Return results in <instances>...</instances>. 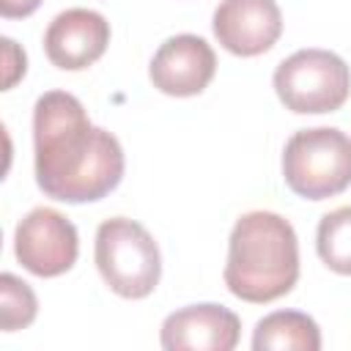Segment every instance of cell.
Returning <instances> with one entry per match:
<instances>
[{"label": "cell", "mask_w": 351, "mask_h": 351, "mask_svg": "<svg viewBox=\"0 0 351 351\" xmlns=\"http://www.w3.org/2000/svg\"><path fill=\"white\" fill-rule=\"evenodd\" d=\"M36 184L60 203H93L123 178V148L88 121L82 101L66 90H47L33 107Z\"/></svg>", "instance_id": "6da1fadb"}, {"label": "cell", "mask_w": 351, "mask_h": 351, "mask_svg": "<svg viewBox=\"0 0 351 351\" xmlns=\"http://www.w3.org/2000/svg\"><path fill=\"white\" fill-rule=\"evenodd\" d=\"M299 280V241L288 219L274 211H250L228 239L225 285L233 296L266 304L285 296Z\"/></svg>", "instance_id": "7a4b0ae2"}, {"label": "cell", "mask_w": 351, "mask_h": 351, "mask_svg": "<svg viewBox=\"0 0 351 351\" xmlns=\"http://www.w3.org/2000/svg\"><path fill=\"white\" fill-rule=\"evenodd\" d=\"M282 178L304 200L340 195L351 186V137L332 126L296 132L282 151Z\"/></svg>", "instance_id": "3957f363"}, {"label": "cell", "mask_w": 351, "mask_h": 351, "mask_svg": "<svg viewBox=\"0 0 351 351\" xmlns=\"http://www.w3.org/2000/svg\"><path fill=\"white\" fill-rule=\"evenodd\" d=\"M96 269L112 293L145 299L162 277V255L154 236L134 219L112 217L96 230Z\"/></svg>", "instance_id": "277c9868"}, {"label": "cell", "mask_w": 351, "mask_h": 351, "mask_svg": "<svg viewBox=\"0 0 351 351\" xmlns=\"http://www.w3.org/2000/svg\"><path fill=\"white\" fill-rule=\"evenodd\" d=\"M274 90L291 112H335L351 93V69L329 49H299L274 69Z\"/></svg>", "instance_id": "5b68a950"}, {"label": "cell", "mask_w": 351, "mask_h": 351, "mask_svg": "<svg viewBox=\"0 0 351 351\" xmlns=\"http://www.w3.org/2000/svg\"><path fill=\"white\" fill-rule=\"evenodd\" d=\"M16 261L36 277H58L77 263L80 239L71 219L55 208H33L14 233Z\"/></svg>", "instance_id": "8992f818"}, {"label": "cell", "mask_w": 351, "mask_h": 351, "mask_svg": "<svg viewBox=\"0 0 351 351\" xmlns=\"http://www.w3.org/2000/svg\"><path fill=\"white\" fill-rule=\"evenodd\" d=\"M211 27L228 52L255 58L277 44L282 33V14L274 0H222L214 11Z\"/></svg>", "instance_id": "52a82bcc"}, {"label": "cell", "mask_w": 351, "mask_h": 351, "mask_svg": "<svg viewBox=\"0 0 351 351\" xmlns=\"http://www.w3.org/2000/svg\"><path fill=\"white\" fill-rule=\"evenodd\" d=\"M217 71V55L200 36L181 33L167 38L151 58V82L167 96H197Z\"/></svg>", "instance_id": "ba28073f"}, {"label": "cell", "mask_w": 351, "mask_h": 351, "mask_svg": "<svg viewBox=\"0 0 351 351\" xmlns=\"http://www.w3.org/2000/svg\"><path fill=\"white\" fill-rule=\"evenodd\" d=\"M110 44V22L90 8H69L58 14L44 33V52L52 66L80 71L93 66Z\"/></svg>", "instance_id": "9c48e42d"}, {"label": "cell", "mask_w": 351, "mask_h": 351, "mask_svg": "<svg viewBox=\"0 0 351 351\" xmlns=\"http://www.w3.org/2000/svg\"><path fill=\"white\" fill-rule=\"evenodd\" d=\"M241 321L222 304H189L170 313L162 324V348L167 351H233Z\"/></svg>", "instance_id": "30bf717a"}, {"label": "cell", "mask_w": 351, "mask_h": 351, "mask_svg": "<svg viewBox=\"0 0 351 351\" xmlns=\"http://www.w3.org/2000/svg\"><path fill=\"white\" fill-rule=\"evenodd\" d=\"M255 351H318L321 329L299 310H277L258 321L252 335Z\"/></svg>", "instance_id": "8fae6325"}, {"label": "cell", "mask_w": 351, "mask_h": 351, "mask_svg": "<svg viewBox=\"0 0 351 351\" xmlns=\"http://www.w3.org/2000/svg\"><path fill=\"white\" fill-rule=\"evenodd\" d=\"M315 247L332 271L351 274V206H340L321 217Z\"/></svg>", "instance_id": "7c38bea8"}, {"label": "cell", "mask_w": 351, "mask_h": 351, "mask_svg": "<svg viewBox=\"0 0 351 351\" xmlns=\"http://www.w3.org/2000/svg\"><path fill=\"white\" fill-rule=\"evenodd\" d=\"M36 313H38V302L30 285L16 274L5 271L0 277V329L3 332L25 329L33 324Z\"/></svg>", "instance_id": "4fadbf2b"}, {"label": "cell", "mask_w": 351, "mask_h": 351, "mask_svg": "<svg viewBox=\"0 0 351 351\" xmlns=\"http://www.w3.org/2000/svg\"><path fill=\"white\" fill-rule=\"evenodd\" d=\"M0 44H3V71H5V77H3V90H8V88H14V82L25 74V66H27V60H25V52L11 41V38H0Z\"/></svg>", "instance_id": "5bb4252c"}, {"label": "cell", "mask_w": 351, "mask_h": 351, "mask_svg": "<svg viewBox=\"0 0 351 351\" xmlns=\"http://www.w3.org/2000/svg\"><path fill=\"white\" fill-rule=\"evenodd\" d=\"M38 5L41 0H0V14L5 19H22V16H30Z\"/></svg>", "instance_id": "9a60e30c"}]
</instances>
